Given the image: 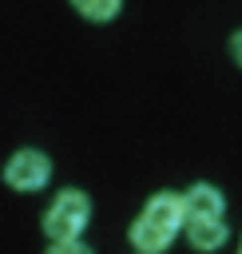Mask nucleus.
Masks as SVG:
<instances>
[{
  "instance_id": "nucleus-7",
  "label": "nucleus",
  "mask_w": 242,
  "mask_h": 254,
  "mask_svg": "<svg viewBox=\"0 0 242 254\" xmlns=\"http://www.w3.org/2000/svg\"><path fill=\"white\" fill-rule=\"evenodd\" d=\"M48 254H91L87 246H79L75 238H67V242H52V250Z\"/></svg>"
},
{
  "instance_id": "nucleus-6",
  "label": "nucleus",
  "mask_w": 242,
  "mask_h": 254,
  "mask_svg": "<svg viewBox=\"0 0 242 254\" xmlns=\"http://www.w3.org/2000/svg\"><path fill=\"white\" fill-rule=\"evenodd\" d=\"M71 8L87 20H111L119 12V0H71Z\"/></svg>"
},
{
  "instance_id": "nucleus-5",
  "label": "nucleus",
  "mask_w": 242,
  "mask_h": 254,
  "mask_svg": "<svg viewBox=\"0 0 242 254\" xmlns=\"http://www.w3.org/2000/svg\"><path fill=\"white\" fill-rule=\"evenodd\" d=\"M186 234L194 250H218L226 242V226L222 218H186Z\"/></svg>"
},
{
  "instance_id": "nucleus-8",
  "label": "nucleus",
  "mask_w": 242,
  "mask_h": 254,
  "mask_svg": "<svg viewBox=\"0 0 242 254\" xmlns=\"http://www.w3.org/2000/svg\"><path fill=\"white\" fill-rule=\"evenodd\" d=\"M230 52H234V60H238V64H242V32H238V36H234V40H230Z\"/></svg>"
},
{
  "instance_id": "nucleus-3",
  "label": "nucleus",
  "mask_w": 242,
  "mask_h": 254,
  "mask_svg": "<svg viewBox=\"0 0 242 254\" xmlns=\"http://www.w3.org/2000/svg\"><path fill=\"white\" fill-rule=\"evenodd\" d=\"M52 175V163L44 151H16L4 167V183L16 187V190H40Z\"/></svg>"
},
{
  "instance_id": "nucleus-2",
  "label": "nucleus",
  "mask_w": 242,
  "mask_h": 254,
  "mask_svg": "<svg viewBox=\"0 0 242 254\" xmlns=\"http://www.w3.org/2000/svg\"><path fill=\"white\" fill-rule=\"evenodd\" d=\"M87 214H91L87 194H79V190H63V194L52 202V210L44 214V230H48L52 242L79 238V230L87 226Z\"/></svg>"
},
{
  "instance_id": "nucleus-1",
  "label": "nucleus",
  "mask_w": 242,
  "mask_h": 254,
  "mask_svg": "<svg viewBox=\"0 0 242 254\" xmlns=\"http://www.w3.org/2000/svg\"><path fill=\"white\" fill-rule=\"evenodd\" d=\"M186 222V214H182V194H155L147 206H143V214L135 218V226H131V242L143 250V254H163L171 242H175V234H179V226Z\"/></svg>"
},
{
  "instance_id": "nucleus-9",
  "label": "nucleus",
  "mask_w": 242,
  "mask_h": 254,
  "mask_svg": "<svg viewBox=\"0 0 242 254\" xmlns=\"http://www.w3.org/2000/svg\"><path fill=\"white\" fill-rule=\"evenodd\" d=\"M238 254H242V250H238Z\"/></svg>"
},
{
  "instance_id": "nucleus-4",
  "label": "nucleus",
  "mask_w": 242,
  "mask_h": 254,
  "mask_svg": "<svg viewBox=\"0 0 242 254\" xmlns=\"http://www.w3.org/2000/svg\"><path fill=\"white\" fill-rule=\"evenodd\" d=\"M222 194L206 183H194L186 194H182V214L186 218H222Z\"/></svg>"
}]
</instances>
